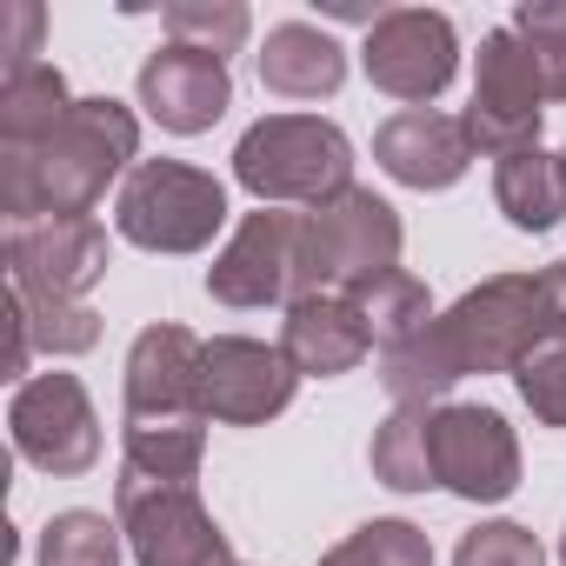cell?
Returning <instances> with one entry per match:
<instances>
[{
  "label": "cell",
  "mask_w": 566,
  "mask_h": 566,
  "mask_svg": "<svg viewBox=\"0 0 566 566\" xmlns=\"http://www.w3.org/2000/svg\"><path fill=\"white\" fill-rule=\"evenodd\" d=\"M114 506H120V533H127L134 566H233V546L193 486L147 480V473L120 467Z\"/></svg>",
  "instance_id": "8992f818"
},
{
  "label": "cell",
  "mask_w": 566,
  "mask_h": 566,
  "mask_svg": "<svg viewBox=\"0 0 566 566\" xmlns=\"http://www.w3.org/2000/svg\"><path fill=\"white\" fill-rule=\"evenodd\" d=\"M374 480L394 486V493H427L440 486L433 480V407H394L380 427H374Z\"/></svg>",
  "instance_id": "44dd1931"
},
{
  "label": "cell",
  "mask_w": 566,
  "mask_h": 566,
  "mask_svg": "<svg viewBox=\"0 0 566 566\" xmlns=\"http://www.w3.org/2000/svg\"><path fill=\"white\" fill-rule=\"evenodd\" d=\"M559 566H566V533H559Z\"/></svg>",
  "instance_id": "1f68e13d"
},
{
  "label": "cell",
  "mask_w": 566,
  "mask_h": 566,
  "mask_svg": "<svg viewBox=\"0 0 566 566\" xmlns=\"http://www.w3.org/2000/svg\"><path fill=\"white\" fill-rule=\"evenodd\" d=\"M400 213L374 187H347L301 213V294H360L400 273Z\"/></svg>",
  "instance_id": "277c9868"
},
{
  "label": "cell",
  "mask_w": 566,
  "mask_h": 566,
  "mask_svg": "<svg viewBox=\"0 0 566 566\" xmlns=\"http://www.w3.org/2000/svg\"><path fill=\"white\" fill-rule=\"evenodd\" d=\"M41 566H120V520L67 506L41 526Z\"/></svg>",
  "instance_id": "603a6c76"
},
{
  "label": "cell",
  "mask_w": 566,
  "mask_h": 566,
  "mask_svg": "<svg viewBox=\"0 0 566 566\" xmlns=\"http://www.w3.org/2000/svg\"><path fill=\"white\" fill-rule=\"evenodd\" d=\"M513 387H520V400L533 407L539 427H566V314L520 354Z\"/></svg>",
  "instance_id": "cb8c5ba5"
},
{
  "label": "cell",
  "mask_w": 566,
  "mask_h": 566,
  "mask_svg": "<svg viewBox=\"0 0 566 566\" xmlns=\"http://www.w3.org/2000/svg\"><path fill=\"white\" fill-rule=\"evenodd\" d=\"M321 566H433V539L413 520H367L334 553H321Z\"/></svg>",
  "instance_id": "d4e9b609"
},
{
  "label": "cell",
  "mask_w": 566,
  "mask_h": 566,
  "mask_svg": "<svg viewBox=\"0 0 566 566\" xmlns=\"http://www.w3.org/2000/svg\"><path fill=\"white\" fill-rule=\"evenodd\" d=\"M566 314L553 273H493L473 294H460L447 314H433L427 334L380 354V387L394 407H440L453 380L473 374H513L520 354Z\"/></svg>",
  "instance_id": "6da1fadb"
},
{
  "label": "cell",
  "mask_w": 566,
  "mask_h": 566,
  "mask_svg": "<svg viewBox=\"0 0 566 566\" xmlns=\"http://www.w3.org/2000/svg\"><path fill=\"white\" fill-rule=\"evenodd\" d=\"M546 101V81H539V61L533 48L513 34V28H493L480 41V67H473V107H467V140L493 160L506 154H526L539 147V107Z\"/></svg>",
  "instance_id": "52a82bcc"
},
{
  "label": "cell",
  "mask_w": 566,
  "mask_h": 566,
  "mask_svg": "<svg viewBox=\"0 0 566 566\" xmlns=\"http://www.w3.org/2000/svg\"><path fill=\"white\" fill-rule=\"evenodd\" d=\"M233 180L260 207H280V200L321 207V200L354 187V140L321 114H266L240 134Z\"/></svg>",
  "instance_id": "3957f363"
},
{
  "label": "cell",
  "mask_w": 566,
  "mask_h": 566,
  "mask_svg": "<svg viewBox=\"0 0 566 566\" xmlns=\"http://www.w3.org/2000/svg\"><path fill=\"white\" fill-rule=\"evenodd\" d=\"M280 354L294 360L301 380H340L374 354V327L354 294H301L280 321Z\"/></svg>",
  "instance_id": "9a60e30c"
},
{
  "label": "cell",
  "mask_w": 566,
  "mask_h": 566,
  "mask_svg": "<svg viewBox=\"0 0 566 566\" xmlns=\"http://www.w3.org/2000/svg\"><path fill=\"white\" fill-rule=\"evenodd\" d=\"M493 200L500 213L520 227V233H546L566 220V154H546V147H526V154H506L493 167Z\"/></svg>",
  "instance_id": "d6986e66"
},
{
  "label": "cell",
  "mask_w": 566,
  "mask_h": 566,
  "mask_svg": "<svg viewBox=\"0 0 566 566\" xmlns=\"http://www.w3.org/2000/svg\"><path fill=\"white\" fill-rule=\"evenodd\" d=\"M347 81V54L314 21H280L260 48V87L280 101H327Z\"/></svg>",
  "instance_id": "ac0fdd59"
},
{
  "label": "cell",
  "mask_w": 566,
  "mask_h": 566,
  "mask_svg": "<svg viewBox=\"0 0 566 566\" xmlns=\"http://www.w3.org/2000/svg\"><path fill=\"white\" fill-rule=\"evenodd\" d=\"M453 566H546V553H539V539H533L526 526H513V520H486V526L460 533Z\"/></svg>",
  "instance_id": "83f0119b"
},
{
  "label": "cell",
  "mask_w": 566,
  "mask_h": 566,
  "mask_svg": "<svg viewBox=\"0 0 566 566\" xmlns=\"http://www.w3.org/2000/svg\"><path fill=\"white\" fill-rule=\"evenodd\" d=\"M506 28L533 48L546 101H566V0H526V8H513Z\"/></svg>",
  "instance_id": "4316f807"
},
{
  "label": "cell",
  "mask_w": 566,
  "mask_h": 566,
  "mask_svg": "<svg viewBox=\"0 0 566 566\" xmlns=\"http://www.w3.org/2000/svg\"><path fill=\"white\" fill-rule=\"evenodd\" d=\"M101 273H107L101 220H28V227H8V287L28 307L87 301Z\"/></svg>",
  "instance_id": "30bf717a"
},
{
  "label": "cell",
  "mask_w": 566,
  "mask_h": 566,
  "mask_svg": "<svg viewBox=\"0 0 566 566\" xmlns=\"http://www.w3.org/2000/svg\"><path fill=\"white\" fill-rule=\"evenodd\" d=\"M134 154H140V120L120 101L107 94L74 101V114L41 147H0V213H8V227L94 220L114 174H134L127 167Z\"/></svg>",
  "instance_id": "7a4b0ae2"
},
{
  "label": "cell",
  "mask_w": 566,
  "mask_h": 566,
  "mask_svg": "<svg viewBox=\"0 0 566 566\" xmlns=\"http://www.w3.org/2000/svg\"><path fill=\"white\" fill-rule=\"evenodd\" d=\"M8 427H14V453L28 467L54 473V480H81L101 460V420H94V400L74 374L21 380V394L8 407Z\"/></svg>",
  "instance_id": "ba28073f"
},
{
  "label": "cell",
  "mask_w": 566,
  "mask_h": 566,
  "mask_svg": "<svg viewBox=\"0 0 566 566\" xmlns=\"http://www.w3.org/2000/svg\"><path fill=\"white\" fill-rule=\"evenodd\" d=\"M21 307H28V301H21ZM28 334H34V347H48V354H87V347L101 340V314H94L87 301L28 307Z\"/></svg>",
  "instance_id": "f1b7e54d"
},
{
  "label": "cell",
  "mask_w": 566,
  "mask_h": 566,
  "mask_svg": "<svg viewBox=\"0 0 566 566\" xmlns=\"http://www.w3.org/2000/svg\"><path fill=\"white\" fill-rule=\"evenodd\" d=\"M207 294L220 307H280L301 301V213L260 207L233 227L220 260L207 266Z\"/></svg>",
  "instance_id": "8fae6325"
},
{
  "label": "cell",
  "mask_w": 566,
  "mask_h": 566,
  "mask_svg": "<svg viewBox=\"0 0 566 566\" xmlns=\"http://www.w3.org/2000/svg\"><path fill=\"white\" fill-rule=\"evenodd\" d=\"M360 67L380 94L407 101V107H427L453 87V67H460V34L447 14L433 8H387L374 28H367V48H360Z\"/></svg>",
  "instance_id": "9c48e42d"
},
{
  "label": "cell",
  "mask_w": 566,
  "mask_h": 566,
  "mask_svg": "<svg viewBox=\"0 0 566 566\" xmlns=\"http://www.w3.org/2000/svg\"><path fill=\"white\" fill-rule=\"evenodd\" d=\"M247 28H253V14L240 8V0H174V8H167L174 48H193V54H213V61L240 54Z\"/></svg>",
  "instance_id": "484cf974"
},
{
  "label": "cell",
  "mask_w": 566,
  "mask_h": 566,
  "mask_svg": "<svg viewBox=\"0 0 566 566\" xmlns=\"http://www.w3.org/2000/svg\"><path fill=\"white\" fill-rule=\"evenodd\" d=\"M200 354H207V340H193L174 321L140 327V340L127 347V413L120 420H193V413H207L200 407Z\"/></svg>",
  "instance_id": "5bb4252c"
},
{
  "label": "cell",
  "mask_w": 566,
  "mask_h": 566,
  "mask_svg": "<svg viewBox=\"0 0 566 566\" xmlns=\"http://www.w3.org/2000/svg\"><path fill=\"white\" fill-rule=\"evenodd\" d=\"M354 301H360L380 354H394V347H407L413 334L433 327V301H427V287H420L413 273H387V280H374V287H360Z\"/></svg>",
  "instance_id": "7402d4cb"
},
{
  "label": "cell",
  "mask_w": 566,
  "mask_h": 566,
  "mask_svg": "<svg viewBox=\"0 0 566 566\" xmlns=\"http://www.w3.org/2000/svg\"><path fill=\"white\" fill-rule=\"evenodd\" d=\"M0 54H8V67H34L41 54V8L34 0H14L8 21H0Z\"/></svg>",
  "instance_id": "f546056e"
},
{
  "label": "cell",
  "mask_w": 566,
  "mask_h": 566,
  "mask_svg": "<svg viewBox=\"0 0 566 566\" xmlns=\"http://www.w3.org/2000/svg\"><path fill=\"white\" fill-rule=\"evenodd\" d=\"M140 107L147 120H160L167 134H207L227 107H233V74L213 54L193 48H160L140 61Z\"/></svg>",
  "instance_id": "2e32d148"
},
{
  "label": "cell",
  "mask_w": 566,
  "mask_h": 566,
  "mask_svg": "<svg viewBox=\"0 0 566 566\" xmlns=\"http://www.w3.org/2000/svg\"><path fill=\"white\" fill-rule=\"evenodd\" d=\"M433 480L473 506H493L520 486V440L493 407L440 400L433 407Z\"/></svg>",
  "instance_id": "7c38bea8"
},
{
  "label": "cell",
  "mask_w": 566,
  "mask_h": 566,
  "mask_svg": "<svg viewBox=\"0 0 566 566\" xmlns=\"http://www.w3.org/2000/svg\"><path fill=\"white\" fill-rule=\"evenodd\" d=\"M67 114H74V94H67L61 67L34 61V67L0 74V147H41Z\"/></svg>",
  "instance_id": "ffe728a7"
},
{
  "label": "cell",
  "mask_w": 566,
  "mask_h": 566,
  "mask_svg": "<svg viewBox=\"0 0 566 566\" xmlns=\"http://www.w3.org/2000/svg\"><path fill=\"white\" fill-rule=\"evenodd\" d=\"M294 387H301L294 360L280 347H266V340L220 334L200 354V407L220 427H266L273 413L294 407Z\"/></svg>",
  "instance_id": "4fadbf2b"
},
{
  "label": "cell",
  "mask_w": 566,
  "mask_h": 566,
  "mask_svg": "<svg viewBox=\"0 0 566 566\" xmlns=\"http://www.w3.org/2000/svg\"><path fill=\"white\" fill-rule=\"evenodd\" d=\"M374 160H380V174H394L400 187L440 193V187H453V180L467 174L473 140H467V120L433 114V107H407V114H394V120L374 134Z\"/></svg>",
  "instance_id": "e0dca14e"
},
{
  "label": "cell",
  "mask_w": 566,
  "mask_h": 566,
  "mask_svg": "<svg viewBox=\"0 0 566 566\" xmlns=\"http://www.w3.org/2000/svg\"><path fill=\"white\" fill-rule=\"evenodd\" d=\"M114 227L147 253H200L227 227V187L187 160H134L114 200Z\"/></svg>",
  "instance_id": "5b68a950"
},
{
  "label": "cell",
  "mask_w": 566,
  "mask_h": 566,
  "mask_svg": "<svg viewBox=\"0 0 566 566\" xmlns=\"http://www.w3.org/2000/svg\"><path fill=\"white\" fill-rule=\"evenodd\" d=\"M553 287H559V301H566V260H559V266H553Z\"/></svg>",
  "instance_id": "4dcf8cb0"
}]
</instances>
